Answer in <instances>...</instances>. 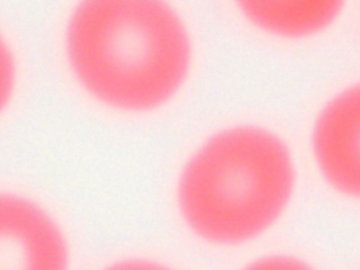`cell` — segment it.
Returning a JSON list of instances; mask_svg holds the SVG:
<instances>
[{
    "instance_id": "obj_7",
    "label": "cell",
    "mask_w": 360,
    "mask_h": 270,
    "mask_svg": "<svg viewBox=\"0 0 360 270\" xmlns=\"http://www.w3.org/2000/svg\"><path fill=\"white\" fill-rule=\"evenodd\" d=\"M243 270H312V269L294 257L271 256V257H263L249 264Z\"/></svg>"
},
{
    "instance_id": "obj_3",
    "label": "cell",
    "mask_w": 360,
    "mask_h": 270,
    "mask_svg": "<svg viewBox=\"0 0 360 270\" xmlns=\"http://www.w3.org/2000/svg\"><path fill=\"white\" fill-rule=\"evenodd\" d=\"M0 270H68L62 232L34 202L0 194Z\"/></svg>"
},
{
    "instance_id": "obj_4",
    "label": "cell",
    "mask_w": 360,
    "mask_h": 270,
    "mask_svg": "<svg viewBox=\"0 0 360 270\" xmlns=\"http://www.w3.org/2000/svg\"><path fill=\"white\" fill-rule=\"evenodd\" d=\"M312 143L325 179L343 194L360 198V84L326 104L316 120Z\"/></svg>"
},
{
    "instance_id": "obj_5",
    "label": "cell",
    "mask_w": 360,
    "mask_h": 270,
    "mask_svg": "<svg viewBox=\"0 0 360 270\" xmlns=\"http://www.w3.org/2000/svg\"><path fill=\"white\" fill-rule=\"evenodd\" d=\"M246 18L262 30L283 35L302 37L329 25L340 13L336 1H246L240 3Z\"/></svg>"
},
{
    "instance_id": "obj_1",
    "label": "cell",
    "mask_w": 360,
    "mask_h": 270,
    "mask_svg": "<svg viewBox=\"0 0 360 270\" xmlns=\"http://www.w3.org/2000/svg\"><path fill=\"white\" fill-rule=\"evenodd\" d=\"M66 51L79 82L121 110H149L170 98L190 63V41L177 14L143 0L80 4L69 18Z\"/></svg>"
},
{
    "instance_id": "obj_6",
    "label": "cell",
    "mask_w": 360,
    "mask_h": 270,
    "mask_svg": "<svg viewBox=\"0 0 360 270\" xmlns=\"http://www.w3.org/2000/svg\"><path fill=\"white\" fill-rule=\"evenodd\" d=\"M15 80V66L11 51L0 37V111L7 104Z\"/></svg>"
},
{
    "instance_id": "obj_8",
    "label": "cell",
    "mask_w": 360,
    "mask_h": 270,
    "mask_svg": "<svg viewBox=\"0 0 360 270\" xmlns=\"http://www.w3.org/2000/svg\"><path fill=\"white\" fill-rule=\"evenodd\" d=\"M105 270H169V269L148 260H125V262L115 263Z\"/></svg>"
},
{
    "instance_id": "obj_2",
    "label": "cell",
    "mask_w": 360,
    "mask_h": 270,
    "mask_svg": "<svg viewBox=\"0 0 360 270\" xmlns=\"http://www.w3.org/2000/svg\"><path fill=\"white\" fill-rule=\"evenodd\" d=\"M292 183L285 145L264 129L236 127L214 135L190 158L179 181V207L200 238L240 243L277 219Z\"/></svg>"
}]
</instances>
